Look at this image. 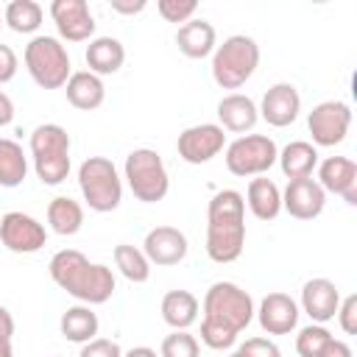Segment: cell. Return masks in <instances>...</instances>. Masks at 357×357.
I'll use <instances>...</instances> for the list:
<instances>
[{"instance_id":"6da1fadb","label":"cell","mask_w":357,"mask_h":357,"mask_svg":"<svg viewBox=\"0 0 357 357\" xmlns=\"http://www.w3.org/2000/svg\"><path fill=\"white\" fill-rule=\"evenodd\" d=\"M47 273L67 296L89 307L106 304L117 290L114 271L103 262H89L86 254H81L78 248L56 251L47 262Z\"/></svg>"},{"instance_id":"7a4b0ae2","label":"cell","mask_w":357,"mask_h":357,"mask_svg":"<svg viewBox=\"0 0 357 357\" xmlns=\"http://www.w3.org/2000/svg\"><path fill=\"white\" fill-rule=\"evenodd\" d=\"M206 257L218 265L240 259L245 248V201L237 190H218L206 206Z\"/></svg>"},{"instance_id":"3957f363","label":"cell","mask_w":357,"mask_h":357,"mask_svg":"<svg viewBox=\"0 0 357 357\" xmlns=\"http://www.w3.org/2000/svg\"><path fill=\"white\" fill-rule=\"evenodd\" d=\"M31 148V162H33V173L42 184L47 187H59L67 176H70V134L64 126L59 123H42L31 131L28 139Z\"/></svg>"},{"instance_id":"277c9868","label":"cell","mask_w":357,"mask_h":357,"mask_svg":"<svg viewBox=\"0 0 357 357\" xmlns=\"http://www.w3.org/2000/svg\"><path fill=\"white\" fill-rule=\"evenodd\" d=\"M259 67V45L254 36L231 33L212 53V81L220 89H240Z\"/></svg>"},{"instance_id":"5b68a950","label":"cell","mask_w":357,"mask_h":357,"mask_svg":"<svg viewBox=\"0 0 357 357\" xmlns=\"http://www.w3.org/2000/svg\"><path fill=\"white\" fill-rule=\"evenodd\" d=\"M25 70L39 89H64L67 78L73 75V61L59 36L36 33L22 53Z\"/></svg>"},{"instance_id":"8992f818","label":"cell","mask_w":357,"mask_h":357,"mask_svg":"<svg viewBox=\"0 0 357 357\" xmlns=\"http://www.w3.org/2000/svg\"><path fill=\"white\" fill-rule=\"evenodd\" d=\"M78 190L92 212H114L123 201V176L106 156H86L78 165Z\"/></svg>"},{"instance_id":"52a82bcc","label":"cell","mask_w":357,"mask_h":357,"mask_svg":"<svg viewBox=\"0 0 357 357\" xmlns=\"http://www.w3.org/2000/svg\"><path fill=\"white\" fill-rule=\"evenodd\" d=\"M123 178L134 192V198L142 204H159L170 192V176L165 159L153 148H134L126 156Z\"/></svg>"},{"instance_id":"ba28073f","label":"cell","mask_w":357,"mask_h":357,"mask_svg":"<svg viewBox=\"0 0 357 357\" xmlns=\"http://www.w3.org/2000/svg\"><path fill=\"white\" fill-rule=\"evenodd\" d=\"M254 298L234 282H215L204 293V318L231 332H243L254 321Z\"/></svg>"},{"instance_id":"9c48e42d","label":"cell","mask_w":357,"mask_h":357,"mask_svg":"<svg viewBox=\"0 0 357 357\" xmlns=\"http://www.w3.org/2000/svg\"><path fill=\"white\" fill-rule=\"evenodd\" d=\"M223 151H226L223 153L226 170L237 178L265 176L276 165V156H279V148L268 134H243L231 139Z\"/></svg>"},{"instance_id":"30bf717a","label":"cell","mask_w":357,"mask_h":357,"mask_svg":"<svg viewBox=\"0 0 357 357\" xmlns=\"http://www.w3.org/2000/svg\"><path fill=\"white\" fill-rule=\"evenodd\" d=\"M351 128V106L346 100H321L307 114V131L315 148H335Z\"/></svg>"},{"instance_id":"8fae6325","label":"cell","mask_w":357,"mask_h":357,"mask_svg":"<svg viewBox=\"0 0 357 357\" xmlns=\"http://www.w3.org/2000/svg\"><path fill=\"white\" fill-rule=\"evenodd\" d=\"M226 148V131L218 123H198L178 134L176 151L187 165H206Z\"/></svg>"},{"instance_id":"7c38bea8","label":"cell","mask_w":357,"mask_h":357,"mask_svg":"<svg viewBox=\"0 0 357 357\" xmlns=\"http://www.w3.org/2000/svg\"><path fill=\"white\" fill-rule=\"evenodd\" d=\"M0 243L11 254H36L47 243V229L28 212H6L0 218Z\"/></svg>"},{"instance_id":"4fadbf2b","label":"cell","mask_w":357,"mask_h":357,"mask_svg":"<svg viewBox=\"0 0 357 357\" xmlns=\"http://www.w3.org/2000/svg\"><path fill=\"white\" fill-rule=\"evenodd\" d=\"M50 20L56 22L61 42H89L95 39V17L86 0H53Z\"/></svg>"},{"instance_id":"5bb4252c","label":"cell","mask_w":357,"mask_h":357,"mask_svg":"<svg viewBox=\"0 0 357 357\" xmlns=\"http://www.w3.org/2000/svg\"><path fill=\"white\" fill-rule=\"evenodd\" d=\"M142 254L156 268H173V265H178V262L187 259L190 240L176 226H153L145 234V240H142Z\"/></svg>"},{"instance_id":"9a60e30c","label":"cell","mask_w":357,"mask_h":357,"mask_svg":"<svg viewBox=\"0 0 357 357\" xmlns=\"http://www.w3.org/2000/svg\"><path fill=\"white\" fill-rule=\"evenodd\" d=\"M257 109H259V117L268 126L287 128L301 114V95H298V89L293 84L279 81V84H273V86L265 89V95H262V100H259Z\"/></svg>"},{"instance_id":"2e32d148","label":"cell","mask_w":357,"mask_h":357,"mask_svg":"<svg viewBox=\"0 0 357 357\" xmlns=\"http://www.w3.org/2000/svg\"><path fill=\"white\" fill-rule=\"evenodd\" d=\"M318 184L329 195H340L349 206H357V162L349 156H326L318 162Z\"/></svg>"},{"instance_id":"e0dca14e","label":"cell","mask_w":357,"mask_h":357,"mask_svg":"<svg viewBox=\"0 0 357 357\" xmlns=\"http://www.w3.org/2000/svg\"><path fill=\"white\" fill-rule=\"evenodd\" d=\"M326 206V192L321 184L310 178H293L282 190V209L296 220H315Z\"/></svg>"},{"instance_id":"ac0fdd59","label":"cell","mask_w":357,"mask_h":357,"mask_svg":"<svg viewBox=\"0 0 357 357\" xmlns=\"http://www.w3.org/2000/svg\"><path fill=\"white\" fill-rule=\"evenodd\" d=\"M254 315H257V321H259V326H262V332L265 335H290V332H296V326H298V315H301V310H298V301L296 298H290L287 293H268L262 301H259V307L254 310Z\"/></svg>"},{"instance_id":"d6986e66","label":"cell","mask_w":357,"mask_h":357,"mask_svg":"<svg viewBox=\"0 0 357 357\" xmlns=\"http://www.w3.org/2000/svg\"><path fill=\"white\" fill-rule=\"evenodd\" d=\"M340 290L332 279H324V276H315V279H307L304 287H301V301H298V310L310 315L312 324H326L335 318L337 312V304H340Z\"/></svg>"},{"instance_id":"ffe728a7","label":"cell","mask_w":357,"mask_h":357,"mask_svg":"<svg viewBox=\"0 0 357 357\" xmlns=\"http://www.w3.org/2000/svg\"><path fill=\"white\" fill-rule=\"evenodd\" d=\"M257 123H259V109H257L254 98H248L243 92H229L218 100V126L223 131H231V134L243 137Z\"/></svg>"},{"instance_id":"44dd1931","label":"cell","mask_w":357,"mask_h":357,"mask_svg":"<svg viewBox=\"0 0 357 357\" xmlns=\"http://www.w3.org/2000/svg\"><path fill=\"white\" fill-rule=\"evenodd\" d=\"M176 47L187 56V59H206L215 53L218 47V31L209 20H190L184 25H178L176 31Z\"/></svg>"},{"instance_id":"7402d4cb","label":"cell","mask_w":357,"mask_h":357,"mask_svg":"<svg viewBox=\"0 0 357 357\" xmlns=\"http://www.w3.org/2000/svg\"><path fill=\"white\" fill-rule=\"evenodd\" d=\"M64 95H67V103L75 106L78 112H95L106 100V86L100 75L89 70H75L64 84Z\"/></svg>"},{"instance_id":"603a6c76","label":"cell","mask_w":357,"mask_h":357,"mask_svg":"<svg viewBox=\"0 0 357 357\" xmlns=\"http://www.w3.org/2000/svg\"><path fill=\"white\" fill-rule=\"evenodd\" d=\"M243 201L257 220H276L282 212V190L273 178H265V176H257L248 181Z\"/></svg>"},{"instance_id":"cb8c5ba5","label":"cell","mask_w":357,"mask_h":357,"mask_svg":"<svg viewBox=\"0 0 357 357\" xmlns=\"http://www.w3.org/2000/svg\"><path fill=\"white\" fill-rule=\"evenodd\" d=\"M84 59H86L89 73H95V75H100V78H103V75H114V73L126 64V47H123V42L114 39V36H95V39H89V45H86Z\"/></svg>"},{"instance_id":"d4e9b609","label":"cell","mask_w":357,"mask_h":357,"mask_svg":"<svg viewBox=\"0 0 357 357\" xmlns=\"http://www.w3.org/2000/svg\"><path fill=\"white\" fill-rule=\"evenodd\" d=\"M276 165L282 167L284 178L293 181V178H310L318 167V148L307 139H293L287 142L279 156H276Z\"/></svg>"},{"instance_id":"484cf974","label":"cell","mask_w":357,"mask_h":357,"mask_svg":"<svg viewBox=\"0 0 357 357\" xmlns=\"http://www.w3.org/2000/svg\"><path fill=\"white\" fill-rule=\"evenodd\" d=\"M159 312H162V321L170 329H190L198 321L201 304H198V298L190 290H167L162 296Z\"/></svg>"},{"instance_id":"4316f807","label":"cell","mask_w":357,"mask_h":357,"mask_svg":"<svg viewBox=\"0 0 357 357\" xmlns=\"http://www.w3.org/2000/svg\"><path fill=\"white\" fill-rule=\"evenodd\" d=\"M98 329H100V321H98V312H92L89 304H75V307H67L59 318V332L64 340L70 343H89L92 337H98Z\"/></svg>"},{"instance_id":"83f0119b","label":"cell","mask_w":357,"mask_h":357,"mask_svg":"<svg viewBox=\"0 0 357 357\" xmlns=\"http://www.w3.org/2000/svg\"><path fill=\"white\" fill-rule=\"evenodd\" d=\"M47 226L61 237H73L84 226V206L70 195H56L47 204Z\"/></svg>"},{"instance_id":"f1b7e54d","label":"cell","mask_w":357,"mask_h":357,"mask_svg":"<svg viewBox=\"0 0 357 357\" xmlns=\"http://www.w3.org/2000/svg\"><path fill=\"white\" fill-rule=\"evenodd\" d=\"M28 176V156L20 142L0 137V187H20Z\"/></svg>"},{"instance_id":"f546056e","label":"cell","mask_w":357,"mask_h":357,"mask_svg":"<svg viewBox=\"0 0 357 357\" xmlns=\"http://www.w3.org/2000/svg\"><path fill=\"white\" fill-rule=\"evenodd\" d=\"M45 8L36 0H11L3 8V25H8L14 33H36L42 28Z\"/></svg>"},{"instance_id":"4dcf8cb0","label":"cell","mask_w":357,"mask_h":357,"mask_svg":"<svg viewBox=\"0 0 357 357\" xmlns=\"http://www.w3.org/2000/svg\"><path fill=\"white\" fill-rule=\"evenodd\" d=\"M114 268L131 282V284H145L151 279V262L142 254V248L131 245V243H117L114 245Z\"/></svg>"},{"instance_id":"1f68e13d","label":"cell","mask_w":357,"mask_h":357,"mask_svg":"<svg viewBox=\"0 0 357 357\" xmlns=\"http://www.w3.org/2000/svg\"><path fill=\"white\" fill-rule=\"evenodd\" d=\"M159 357H201V343L190 329H173L159 346Z\"/></svg>"},{"instance_id":"d6a6232c","label":"cell","mask_w":357,"mask_h":357,"mask_svg":"<svg viewBox=\"0 0 357 357\" xmlns=\"http://www.w3.org/2000/svg\"><path fill=\"white\" fill-rule=\"evenodd\" d=\"M329 337H332V332L324 324L301 326L298 335H296V354L298 357H318V351L326 346Z\"/></svg>"},{"instance_id":"836d02e7","label":"cell","mask_w":357,"mask_h":357,"mask_svg":"<svg viewBox=\"0 0 357 357\" xmlns=\"http://www.w3.org/2000/svg\"><path fill=\"white\" fill-rule=\"evenodd\" d=\"M198 335H201V343L206 349H212V351H226V349H231L237 343V332H231V329H226L220 324H212L206 318H201V332Z\"/></svg>"},{"instance_id":"e575fe53","label":"cell","mask_w":357,"mask_h":357,"mask_svg":"<svg viewBox=\"0 0 357 357\" xmlns=\"http://www.w3.org/2000/svg\"><path fill=\"white\" fill-rule=\"evenodd\" d=\"M156 11L165 22H190L198 11V3L195 0H159L156 3Z\"/></svg>"},{"instance_id":"d590c367","label":"cell","mask_w":357,"mask_h":357,"mask_svg":"<svg viewBox=\"0 0 357 357\" xmlns=\"http://www.w3.org/2000/svg\"><path fill=\"white\" fill-rule=\"evenodd\" d=\"M240 357H282L279 346L271 337H248L245 343L237 346Z\"/></svg>"},{"instance_id":"8d00e7d4","label":"cell","mask_w":357,"mask_h":357,"mask_svg":"<svg viewBox=\"0 0 357 357\" xmlns=\"http://www.w3.org/2000/svg\"><path fill=\"white\" fill-rule=\"evenodd\" d=\"M335 318H337L343 335H357V296L354 293H349L346 298H340Z\"/></svg>"},{"instance_id":"74e56055","label":"cell","mask_w":357,"mask_h":357,"mask_svg":"<svg viewBox=\"0 0 357 357\" xmlns=\"http://www.w3.org/2000/svg\"><path fill=\"white\" fill-rule=\"evenodd\" d=\"M78 357H123V349L117 340H109V337H92L89 343L81 346V354Z\"/></svg>"},{"instance_id":"f35d334b","label":"cell","mask_w":357,"mask_h":357,"mask_svg":"<svg viewBox=\"0 0 357 357\" xmlns=\"http://www.w3.org/2000/svg\"><path fill=\"white\" fill-rule=\"evenodd\" d=\"M17 70H20V59H17V53H14L8 45L0 42V84L14 81Z\"/></svg>"},{"instance_id":"ab89813d","label":"cell","mask_w":357,"mask_h":357,"mask_svg":"<svg viewBox=\"0 0 357 357\" xmlns=\"http://www.w3.org/2000/svg\"><path fill=\"white\" fill-rule=\"evenodd\" d=\"M318 357H354L351 346L346 340H337V337H329L326 346L318 351Z\"/></svg>"},{"instance_id":"60d3db41","label":"cell","mask_w":357,"mask_h":357,"mask_svg":"<svg viewBox=\"0 0 357 357\" xmlns=\"http://www.w3.org/2000/svg\"><path fill=\"white\" fill-rule=\"evenodd\" d=\"M112 6V11L114 14H123V17H134V14H139V11H145V0H112L109 3Z\"/></svg>"},{"instance_id":"b9f144b4","label":"cell","mask_w":357,"mask_h":357,"mask_svg":"<svg viewBox=\"0 0 357 357\" xmlns=\"http://www.w3.org/2000/svg\"><path fill=\"white\" fill-rule=\"evenodd\" d=\"M14 120V100L0 89V128Z\"/></svg>"},{"instance_id":"7bdbcfd3","label":"cell","mask_w":357,"mask_h":357,"mask_svg":"<svg viewBox=\"0 0 357 357\" xmlns=\"http://www.w3.org/2000/svg\"><path fill=\"white\" fill-rule=\"evenodd\" d=\"M0 337H14V315L0 304Z\"/></svg>"},{"instance_id":"ee69618b","label":"cell","mask_w":357,"mask_h":357,"mask_svg":"<svg viewBox=\"0 0 357 357\" xmlns=\"http://www.w3.org/2000/svg\"><path fill=\"white\" fill-rule=\"evenodd\" d=\"M123 357H159V354H156V349H151V346H134V349L123 351Z\"/></svg>"},{"instance_id":"f6af8a7d","label":"cell","mask_w":357,"mask_h":357,"mask_svg":"<svg viewBox=\"0 0 357 357\" xmlns=\"http://www.w3.org/2000/svg\"><path fill=\"white\" fill-rule=\"evenodd\" d=\"M0 357H14V349H11L8 337H0Z\"/></svg>"},{"instance_id":"bcb514c9","label":"cell","mask_w":357,"mask_h":357,"mask_svg":"<svg viewBox=\"0 0 357 357\" xmlns=\"http://www.w3.org/2000/svg\"><path fill=\"white\" fill-rule=\"evenodd\" d=\"M229 357H240V354H237V351H231V354H229Z\"/></svg>"},{"instance_id":"7dc6e473","label":"cell","mask_w":357,"mask_h":357,"mask_svg":"<svg viewBox=\"0 0 357 357\" xmlns=\"http://www.w3.org/2000/svg\"><path fill=\"white\" fill-rule=\"evenodd\" d=\"M0 28H3V11H0Z\"/></svg>"}]
</instances>
